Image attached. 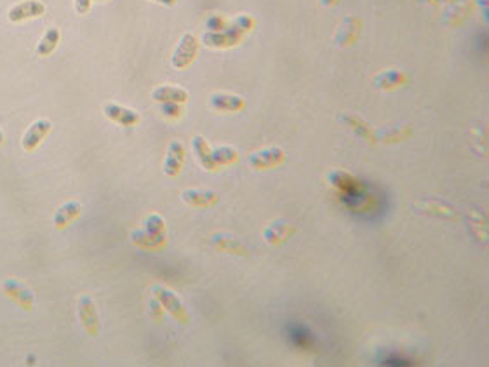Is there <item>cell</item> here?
Listing matches in <instances>:
<instances>
[{
  "label": "cell",
  "instance_id": "obj_1",
  "mask_svg": "<svg viewBox=\"0 0 489 367\" xmlns=\"http://www.w3.org/2000/svg\"><path fill=\"white\" fill-rule=\"evenodd\" d=\"M253 18L246 14L239 16L232 26H225L221 32L204 33L202 42L209 48H232V46L239 44L244 33L253 30Z\"/></svg>",
  "mask_w": 489,
  "mask_h": 367
},
{
  "label": "cell",
  "instance_id": "obj_2",
  "mask_svg": "<svg viewBox=\"0 0 489 367\" xmlns=\"http://www.w3.org/2000/svg\"><path fill=\"white\" fill-rule=\"evenodd\" d=\"M197 52H199V40L193 33H185L180 39L176 49L173 51L171 56V65L178 70H185L195 61Z\"/></svg>",
  "mask_w": 489,
  "mask_h": 367
},
{
  "label": "cell",
  "instance_id": "obj_3",
  "mask_svg": "<svg viewBox=\"0 0 489 367\" xmlns=\"http://www.w3.org/2000/svg\"><path fill=\"white\" fill-rule=\"evenodd\" d=\"M286 160V152L279 146H269V148L258 150L247 157V166L254 171H263V169L279 168Z\"/></svg>",
  "mask_w": 489,
  "mask_h": 367
},
{
  "label": "cell",
  "instance_id": "obj_4",
  "mask_svg": "<svg viewBox=\"0 0 489 367\" xmlns=\"http://www.w3.org/2000/svg\"><path fill=\"white\" fill-rule=\"evenodd\" d=\"M152 292L157 301L160 303V306H162L164 310H167L174 319L180 320V322H189V312H186L185 305H183L182 299L178 298L173 291H169V289L166 288H160V286H155V288L152 289Z\"/></svg>",
  "mask_w": 489,
  "mask_h": 367
},
{
  "label": "cell",
  "instance_id": "obj_5",
  "mask_svg": "<svg viewBox=\"0 0 489 367\" xmlns=\"http://www.w3.org/2000/svg\"><path fill=\"white\" fill-rule=\"evenodd\" d=\"M2 289H4L6 296H8L11 301H15L16 305L21 306L23 310H32L33 305H35V296H33V292L26 288L25 284L18 282V280H6Z\"/></svg>",
  "mask_w": 489,
  "mask_h": 367
},
{
  "label": "cell",
  "instance_id": "obj_6",
  "mask_svg": "<svg viewBox=\"0 0 489 367\" xmlns=\"http://www.w3.org/2000/svg\"><path fill=\"white\" fill-rule=\"evenodd\" d=\"M103 113H105L106 119H110L112 122H117L119 126H124V128H135V126L140 124V113L133 108H126V106H120L117 103H106L103 106Z\"/></svg>",
  "mask_w": 489,
  "mask_h": 367
},
{
  "label": "cell",
  "instance_id": "obj_7",
  "mask_svg": "<svg viewBox=\"0 0 489 367\" xmlns=\"http://www.w3.org/2000/svg\"><path fill=\"white\" fill-rule=\"evenodd\" d=\"M51 128H52L51 120L48 119L35 120V122L26 129L25 136H23L21 139L23 150H25V152H33V150H35L37 146L46 139V136L51 132Z\"/></svg>",
  "mask_w": 489,
  "mask_h": 367
},
{
  "label": "cell",
  "instance_id": "obj_8",
  "mask_svg": "<svg viewBox=\"0 0 489 367\" xmlns=\"http://www.w3.org/2000/svg\"><path fill=\"white\" fill-rule=\"evenodd\" d=\"M79 319L82 328L86 329L91 336H96L99 333V320L98 313H96L95 301L91 296H80L79 298Z\"/></svg>",
  "mask_w": 489,
  "mask_h": 367
},
{
  "label": "cell",
  "instance_id": "obj_9",
  "mask_svg": "<svg viewBox=\"0 0 489 367\" xmlns=\"http://www.w3.org/2000/svg\"><path fill=\"white\" fill-rule=\"evenodd\" d=\"M183 164H185V146H183L182 141L174 139L167 146V155L166 160H164V175L174 178V176L182 172Z\"/></svg>",
  "mask_w": 489,
  "mask_h": 367
},
{
  "label": "cell",
  "instance_id": "obj_10",
  "mask_svg": "<svg viewBox=\"0 0 489 367\" xmlns=\"http://www.w3.org/2000/svg\"><path fill=\"white\" fill-rule=\"evenodd\" d=\"M46 12V6L39 0H25L21 4H16L15 8L9 9L8 18L11 23H21L26 19H35Z\"/></svg>",
  "mask_w": 489,
  "mask_h": 367
},
{
  "label": "cell",
  "instance_id": "obj_11",
  "mask_svg": "<svg viewBox=\"0 0 489 367\" xmlns=\"http://www.w3.org/2000/svg\"><path fill=\"white\" fill-rule=\"evenodd\" d=\"M209 106L216 112L233 113L244 110L246 101H244L242 96L229 95V92H214V95L209 96Z\"/></svg>",
  "mask_w": 489,
  "mask_h": 367
},
{
  "label": "cell",
  "instance_id": "obj_12",
  "mask_svg": "<svg viewBox=\"0 0 489 367\" xmlns=\"http://www.w3.org/2000/svg\"><path fill=\"white\" fill-rule=\"evenodd\" d=\"M182 200L192 208H211L218 202V193L213 190L189 188L182 192Z\"/></svg>",
  "mask_w": 489,
  "mask_h": 367
},
{
  "label": "cell",
  "instance_id": "obj_13",
  "mask_svg": "<svg viewBox=\"0 0 489 367\" xmlns=\"http://www.w3.org/2000/svg\"><path fill=\"white\" fill-rule=\"evenodd\" d=\"M80 212H82V204H80L79 200H68V202H65L55 215V228H66L70 223H73L79 218Z\"/></svg>",
  "mask_w": 489,
  "mask_h": 367
},
{
  "label": "cell",
  "instance_id": "obj_14",
  "mask_svg": "<svg viewBox=\"0 0 489 367\" xmlns=\"http://www.w3.org/2000/svg\"><path fill=\"white\" fill-rule=\"evenodd\" d=\"M152 99L157 103H183L189 101V92L176 86H160L152 92Z\"/></svg>",
  "mask_w": 489,
  "mask_h": 367
},
{
  "label": "cell",
  "instance_id": "obj_15",
  "mask_svg": "<svg viewBox=\"0 0 489 367\" xmlns=\"http://www.w3.org/2000/svg\"><path fill=\"white\" fill-rule=\"evenodd\" d=\"M192 148H193V153H195L197 160H199L200 166H202L206 171H216L218 168H216V164H214L213 150L209 148V145H207V141L204 139V136H200V135L193 136Z\"/></svg>",
  "mask_w": 489,
  "mask_h": 367
},
{
  "label": "cell",
  "instance_id": "obj_16",
  "mask_svg": "<svg viewBox=\"0 0 489 367\" xmlns=\"http://www.w3.org/2000/svg\"><path fill=\"white\" fill-rule=\"evenodd\" d=\"M59 40H61V32L58 28H49L48 32L44 33V37L40 39L39 46H37V54L39 56H49L56 51Z\"/></svg>",
  "mask_w": 489,
  "mask_h": 367
},
{
  "label": "cell",
  "instance_id": "obj_17",
  "mask_svg": "<svg viewBox=\"0 0 489 367\" xmlns=\"http://www.w3.org/2000/svg\"><path fill=\"white\" fill-rule=\"evenodd\" d=\"M213 159L216 168L220 166H232L239 160V152L233 146H218L213 150Z\"/></svg>",
  "mask_w": 489,
  "mask_h": 367
},
{
  "label": "cell",
  "instance_id": "obj_18",
  "mask_svg": "<svg viewBox=\"0 0 489 367\" xmlns=\"http://www.w3.org/2000/svg\"><path fill=\"white\" fill-rule=\"evenodd\" d=\"M404 80H406V77L399 72V70H388V72L381 73V75L378 77L376 86L381 89H390V88H397V86H401Z\"/></svg>",
  "mask_w": 489,
  "mask_h": 367
},
{
  "label": "cell",
  "instance_id": "obj_19",
  "mask_svg": "<svg viewBox=\"0 0 489 367\" xmlns=\"http://www.w3.org/2000/svg\"><path fill=\"white\" fill-rule=\"evenodd\" d=\"M329 183L333 186H336V188H341V190H354L359 186V181H357L354 176L348 175V172H343V171L331 172Z\"/></svg>",
  "mask_w": 489,
  "mask_h": 367
},
{
  "label": "cell",
  "instance_id": "obj_20",
  "mask_svg": "<svg viewBox=\"0 0 489 367\" xmlns=\"http://www.w3.org/2000/svg\"><path fill=\"white\" fill-rule=\"evenodd\" d=\"M133 240H135L138 246H142V248L157 249L160 248V246H164V240L166 239H164V237H155L148 232H135L133 233Z\"/></svg>",
  "mask_w": 489,
  "mask_h": 367
},
{
  "label": "cell",
  "instance_id": "obj_21",
  "mask_svg": "<svg viewBox=\"0 0 489 367\" xmlns=\"http://www.w3.org/2000/svg\"><path fill=\"white\" fill-rule=\"evenodd\" d=\"M145 232L152 233V235H155V237H166V223H164L162 216L157 215V212L146 216Z\"/></svg>",
  "mask_w": 489,
  "mask_h": 367
},
{
  "label": "cell",
  "instance_id": "obj_22",
  "mask_svg": "<svg viewBox=\"0 0 489 367\" xmlns=\"http://www.w3.org/2000/svg\"><path fill=\"white\" fill-rule=\"evenodd\" d=\"M162 105V113L169 119H178L182 117V108H180V103H160Z\"/></svg>",
  "mask_w": 489,
  "mask_h": 367
},
{
  "label": "cell",
  "instance_id": "obj_23",
  "mask_svg": "<svg viewBox=\"0 0 489 367\" xmlns=\"http://www.w3.org/2000/svg\"><path fill=\"white\" fill-rule=\"evenodd\" d=\"M93 0H75V11L77 14L84 16L89 12V9H91Z\"/></svg>",
  "mask_w": 489,
  "mask_h": 367
},
{
  "label": "cell",
  "instance_id": "obj_24",
  "mask_svg": "<svg viewBox=\"0 0 489 367\" xmlns=\"http://www.w3.org/2000/svg\"><path fill=\"white\" fill-rule=\"evenodd\" d=\"M152 2H157V4L167 6V8H173V6H176V0H152Z\"/></svg>",
  "mask_w": 489,
  "mask_h": 367
},
{
  "label": "cell",
  "instance_id": "obj_25",
  "mask_svg": "<svg viewBox=\"0 0 489 367\" xmlns=\"http://www.w3.org/2000/svg\"><path fill=\"white\" fill-rule=\"evenodd\" d=\"M324 4L326 6H334V4H338V0H323Z\"/></svg>",
  "mask_w": 489,
  "mask_h": 367
},
{
  "label": "cell",
  "instance_id": "obj_26",
  "mask_svg": "<svg viewBox=\"0 0 489 367\" xmlns=\"http://www.w3.org/2000/svg\"><path fill=\"white\" fill-rule=\"evenodd\" d=\"M4 143V132H2V129H0V145Z\"/></svg>",
  "mask_w": 489,
  "mask_h": 367
}]
</instances>
